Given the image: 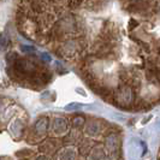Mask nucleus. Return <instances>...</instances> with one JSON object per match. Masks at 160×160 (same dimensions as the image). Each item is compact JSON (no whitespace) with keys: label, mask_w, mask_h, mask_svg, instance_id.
<instances>
[{"label":"nucleus","mask_w":160,"mask_h":160,"mask_svg":"<svg viewBox=\"0 0 160 160\" xmlns=\"http://www.w3.org/2000/svg\"><path fill=\"white\" fill-rule=\"evenodd\" d=\"M8 43H10V39H8V36L6 35V32H2L0 34V49L1 51L2 49H6Z\"/></svg>","instance_id":"2"},{"label":"nucleus","mask_w":160,"mask_h":160,"mask_svg":"<svg viewBox=\"0 0 160 160\" xmlns=\"http://www.w3.org/2000/svg\"><path fill=\"white\" fill-rule=\"evenodd\" d=\"M86 0H68V6L70 8H78L84 4Z\"/></svg>","instance_id":"3"},{"label":"nucleus","mask_w":160,"mask_h":160,"mask_svg":"<svg viewBox=\"0 0 160 160\" xmlns=\"http://www.w3.org/2000/svg\"><path fill=\"white\" fill-rule=\"evenodd\" d=\"M81 51H82V46H81L80 42L76 40H70L62 45V47L59 49V53L64 57H72Z\"/></svg>","instance_id":"1"}]
</instances>
